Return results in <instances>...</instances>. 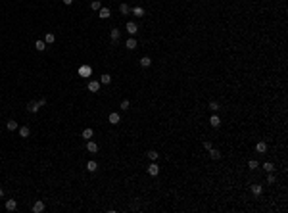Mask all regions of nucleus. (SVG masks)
<instances>
[{"label": "nucleus", "mask_w": 288, "mask_h": 213, "mask_svg": "<svg viewBox=\"0 0 288 213\" xmlns=\"http://www.w3.org/2000/svg\"><path fill=\"white\" fill-rule=\"evenodd\" d=\"M96 169H98V163H96L94 159H90V161H87V171H90V173H94Z\"/></svg>", "instance_id": "obj_14"}, {"label": "nucleus", "mask_w": 288, "mask_h": 213, "mask_svg": "<svg viewBox=\"0 0 288 213\" xmlns=\"http://www.w3.org/2000/svg\"><path fill=\"white\" fill-rule=\"evenodd\" d=\"M27 109H29L31 113H36L40 109V106H39V102H29V104H27Z\"/></svg>", "instance_id": "obj_12"}, {"label": "nucleus", "mask_w": 288, "mask_h": 213, "mask_svg": "<svg viewBox=\"0 0 288 213\" xmlns=\"http://www.w3.org/2000/svg\"><path fill=\"white\" fill-rule=\"evenodd\" d=\"M109 36H112V42L115 44L117 40H119V36H121V31H119V29H115V27H113V29L109 31Z\"/></svg>", "instance_id": "obj_8"}, {"label": "nucleus", "mask_w": 288, "mask_h": 213, "mask_svg": "<svg viewBox=\"0 0 288 213\" xmlns=\"http://www.w3.org/2000/svg\"><path fill=\"white\" fill-rule=\"evenodd\" d=\"M250 188H252V192H254L255 196H261V192H263V186H261V184H252Z\"/></svg>", "instance_id": "obj_17"}, {"label": "nucleus", "mask_w": 288, "mask_h": 213, "mask_svg": "<svg viewBox=\"0 0 288 213\" xmlns=\"http://www.w3.org/2000/svg\"><path fill=\"white\" fill-rule=\"evenodd\" d=\"M109 83H112V77H109L108 73H106V75H102V77H100V85H109Z\"/></svg>", "instance_id": "obj_26"}, {"label": "nucleus", "mask_w": 288, "mask_h": 213, "mask_svg": "<svg viewBox=\"0 0 288 213\" xmlns=\"http://www.w3.org/2000/svg\"><path fill=\"white\" fill-rule=\"evenodd\" d=\"M133 14H135V15H139V18H142V15H144V8H140V6H136V8H133Z\"/></svg>", "instance_id": "obj_24"}, {"label": "nucleus", "mask_w": 288, "mask_h": 213, "mask_svg": "<svg viewBox=\"0 0 288 213\" xmlns=\"http://www.w3.org/2000/svg\"><path fill=\"white\" fill-rule=\"evenodd\" d=\"M209 158L211 159H221V152L217 148H209Z\"/></svg>", "instance_id": "obj_15"}, {"label": "nucleus", "mask_w": 288, "mask_h": 213, "mask_svg": "<svg viewBox=\"0 0 288 213\" xmlns=\"http://www.w3.org/2000/svg\"><path fill=\"white\" fill-rule=\"evenodd\" d=\"M90 8H92V10H100V8H102V2H100V0H92Z\"/></svg>", "instance_id": "obj_30"}, {"label": "nucleus", "mask_w": 288, "mask_h": 213, "mask_svg": "<svg viewBox=\"0 0 288 213\" xmlns=\"http://www.w3.org/2000/svg\"><path fill=\"white\" fill-rule=\"evenodd\" d=\"M98 12H100V18H102V19H108L109 15H112V12H109L108 8H100Z\"/></svg>", "instance_id": "obj_20"}, {"label": "nucleus", "mask_w": 288, "mask_h": 213, "mask_svg": "<svg viewBox=\"0 0 288 213\" xmlns=\"http://www.w3.org/2000/svg\"><path fill=\"white\" fill-rule=\"evenodd\" d=\"M140 65H142V67H150V65H152V60L148 58V56H142V58H140V61H139Z\"/></svg>", "instance_id": "obj_18"}, {"label": "nucleus", "mask_w": 288, "mask_h": 213, "mask_svg": "<svg viewBox=\"0 0 288 213\" xmlns=\"http://www.w3.org/2000/svg\"><path fill=\"white\" fill-rule=\"evenodd\" d=\"M87 88H88L90 92H98V90H100V81H88Z\"/></svg>", "instance_id": "obj_3"}, {"label": "nucleus", "mask_w": 288, "mask_h": 213, "mask_svg": "<svg viewBox=\"0 0 288 213\" xmlns=\"http://www.w3.org/2000/svg\"><path fill=\"white\" fill-rule=\"evenodd\" d=\"M29 134H31L29 127H19V136L21 138H29Z\"/></svg>", "instance_id": "obj_13"}, {"label": "nucleus", "mask_w": 288, "mask_h": 213, "mask_svg": "<svg viewBox=\"0 0 288 213\" xmlns=\"http://www.w3.org/2000/svg\"><path fill=\"white\" fill-rule=\"evenodd\" d=\"M255 152H257V154H265L267 152V144H265V142H257V144H255Z\"/></svg>", "instance_id": "obj_10"}, {"label": "nucleus", "mask_w": 288, "mask_h": 213, "mask_svg": "<svg viewBox=\"0 0 288 213\" xmlns=\"http://www.w3.org/2000/svg\"><path fill=\"white\" fill-rule=\"evenodd\" d=\"M125 46H127L129 50H135V48L139 46V42H136V39H135V36H131V39H127V40H125Z\"/></svg>", "instance_id": "obj_5"}, {"label": "nucleus", "mask_w": 288, "mask_h": 213, "mask_svg": "<svg viewBox=\"0 0 288 213\" xmlns=\"http://www.w3.org/2000/svg\"><path fill=\"white\" fill-rule=\"evenodd\" d=\"M129 106H131V102H129V100H123V102H121V108H123V109H129Z\"/></svg>", "instance_id": "obj_32"}, {"label": "nucleus", "mask_w": 288, "mask_h": 213, "mask_svg": "<svg viewBox=\"0 0 288 213\" xmlns=\"http://www.w3.org/2000/svg\"><path fill=\"white\" fill-rule=\"evenodd\" d=\"M63 4H66V6H69V4H73V0H62Z\"/></svg>", "instance_id": "obj_36"}, {"label": "nucleus", "mask_w": 288, "mask_h": 213, "mask_svg": "<svg viewBox=\"0 0 288 213\" xmlns=\"http://www.w3.org/2000/svg\"><path fill=\"white\" fill-rule=\"evenodd\" d=\"M125 29H127V33H129V35H131V36H135L136 33H139V27H136V23H135V21H129V23H127V27H125Z\"/></svg>", "instance_id": "obj_2"}, {"label": "nucleus", "mask_w": 288, "mask_h": 213, "mask_svg": "<svg viewBox=\"0 0 288 213\" xmlns=\"http://www.w3.org/2000/svg\"><path fill=\"white\" fill-rule=\"evenodd\" d=\"M204 148H206V150H209V148H213V144H211L209 140H206V142H204Z\"/></svg>", "instance_id": "obj_33"}, {"label": "nucleus", "mask_w": 288, "mask_h": 213, "mask_svg": "<svg viewBox=\"0 0 288 213\" xmlns=\"http://www.w3.org/2000/svg\"><path fill=\"white\" fill-rule=\"evenodd\" d=\"M90 73H92V69L88 67V65H81L79 67V75L81 77H90Z\"/></svg>", "instance_id": "obj_6"}, {"label": "nucleus", "mask_w": 288, "mask_h": 213, "mask_svg": "<svg viewBox=\"0 0 288 213\" xmlns=\"http://www.w3.org/2000/svg\"><path fill=\"white\" fill-rule=\"evenodd\" d=\"M275 181H277V179H275L273 175H269V177H267V182H269V184H275Z\"/></svg>", "instance_id": "obj_34"}, {"label": "nucleus", "mask_w": 288, "mask_h": 213, "mask_svg": "<svg viewBox=\"0 0 288 213\" xmlns=\"http://www.w3.org/2000/svg\"><path fill=\"white\" fill-rule=\"evenodd\" d=\"M261 169H263V171H267V173H271V171L275 169V165H273V163H271V161H265V163H263V165H261Z\"/></svg>", "instance_id": "obj_22"}, {"label": "nucleus", "mask_w": 288, "mask_h": 213, "mask_svg": "<svg viewBox=\"0 0 288 213\" xmlns=\"http://www.w3.org/2000/svg\"><path fill=\"white\" fill-rule=\"evenodd\" d=\"M148 175H150V177H157V175H160V167H157L156 161H152L148 165Z\"/></svg>", "instance_id": "obj_1"}, {"label": "nucleus", "mask_w": 288, "mask_h": 213, "mask_svg": "<svg viewBox=\"0 0 288 213\" xmlns=\"http://www.w3.org/2000/svg\"><path fill=\"white\" fill-rule=\"evenodd\" d=\"M35 48L39 52H44V50H46V42H44V40H36V42H35Z\"/></svg>", "instance_id": "obj_19"}, {"label": "nucleus", "mask_w": 288, "mask_h": 213, "mask_svg": "<svg viewBox=\"0 0 288 213\" xmlns=\"http://www.w3.org/2000/svg\"><path fill=\"white\" fill-rule=\"evenodd\" d=\"M257 167H259L257 159H250V161H248V169H257Z\"/></svg>", "instance_id": "obj_28"}, {"label": "nucleus", "mask_w": 288, "mask_h": 213, "mask_svg": "<svg viewBox=\"0 0 288 213\" xmlns=\"http://www.w3.org/2000/svg\"><path fill=\"white\" fill-rule=\"evenodd\" d=\"M15 207H17V202H15V200H8L6 202V209L8 211H15Z\"/></svg>", "instance_id": "obj_16"}, {"label": "nucleus", "mask_w": 288, "mask_h": 213, "mask_svg": "<svg viewBox=\"0 0 288 213\" xmlns=\"http://www.w3.org/2000/svg\"><path fill=\"white\" fill-rule=\"evenodd\" d=\"M39 106H40V108H42V106H46V98H40V100H39Z\"/></svg>", "instance_id": "obj_35"}, {"label": "nucleus", "mask_w": 288, "mask_h": 213, "mask_svg": "<svg viewBox=\"0 0 288 213\" xmlns=\"http://www.w3.org/2000/svg\"><path fill=\"white\" fill-rule=\"evenodd\" d=\"M146 155H148V159H150V161H156V159H157V155H160V154H157L156 150H150V152L146 154Z\"/></svg>", "instance_id": "obj_27"}, {"label": "nucleus", "mask_w": 288, "mask_h": 213, "mask_svg": "<svg viewBox=\"0 0 288 213\" xmlns=\"http://www.w3.org/2000/svg\"><path fill=\"white\" fill-rule=\"evenodd\" d=\"M54 40H56V35H54V33H46V36H44V42H46V44H52Z\"/></svg>", "instance_id": "obj_21"}, {"label": "nucleus", "mask_w": 288, "mask_h": 213, "mask_svg": "<svg viewBox=\"0 0 288 213\" xmlns=\"http://www.w3.org/2000/svg\"><path fill=\"white\" fill-rule=\"evenodd\" d=\"M2 196H4V188L0 186V198H2Z\"/></svg>", "instance_id": "obj_37"}, {"label": "nucleus", "mask_w": 288, "mask_h": 213, "mask_svg": "<svg viewBox=\"0 0 288 213\" xmlns=\"http://www.w3.org/2000/svg\"><path fill=\"white\" fill-rule=\"evenodd\" d=\"M6 129L8 131H15V129H17V123H15L14 119H10V121L6 123Z\"/></svg>", "instance_id": "obj_25"}, {"label": "nucleus", "mask_w": 288, "mask_h": 213, "mask_svg": "<svg viewBox=\"0 0 288 213\" xmlns=\"http://www.w3.org/2000/svg\"><path fill=\"white\" fill-rule=\"evenodd\" d=\"M119 12H121V14H123V15H127V14H129V12H131V8H129V6H127V4H125V2H123V4H119Z\"/></svg>", "instance_id": "obj_23"}, {"label": "nucleus", "mask_w": 288, "mask_h": 213, "mask_svg": "<svg viewBox=\"0 0 288 213\" xmlns=\"http://www.w3.org/2000/svg\"><path fill=\"white\" fill-rule=\"evenodd\" d=\"M44 211V202L42 200H36L33 204V213H42Z\"/></svg>", "instance_id": "obj_4"}, {"label": "nucleus", "mask_w": 288, "mask_h": 213, "mask_svg": "<svg viewBox=\"0 0 288 213\" xmlns=\"http://www.w3.org/2000/svg\"><path fill=\"white\" fill-rule=\"evenodd\" d=\"M87 150L90 154H96V152H98V144H96L94 140H87Z\"/></svg>", "instance_id": "obj_7"}, {"label": "nucleus", "mask_w": 288, "mask_h": 213, "mask_svg": "<svg viewBox=\"0 0 288 213\" xmlns=\"http://www.w3.org/2000/svg\"><path fill=\"white\" fill-rule=\"evenodd\" d=\"M209 125H211L213 129H217V127L221 125V119H219V115H217V113H213V115L209 117Z\"/></svg>", "instance_id": "obj_9"}, {"label": "nucleus", "mask_w": 288, "mask_h": 213, "mask_svg": "<svg viewBox=\"0 0 288 213\" xmlns=\"http://www.w3.org/2000/svg\"><path fill=\"white\" fill-rule=\"evenodd\" d=\"M209 109H211L213 113H217V109H219V102H215V100L209 102Z\"/></svg>", "instance_id": "obj_31"}, {"label": "nucleus", "mask_w": 288, "mask_h": 213, "mask_svg": "<svg viewBox=\"0 0 288 213\" xmlns=\"http://www.w3.org/2000/svg\"><path fill=\"white\" fill-rule=\"evenodd\" d=\"M92 134H94V133H92V129H85L83 131V138H87V140H90Z\"/></svg>", "instance_id": "obj_29"}, {"label": "nucleus", "mask_w": 288, "mask_h": 213, "mask_svg": "<svg viewBox=\"0 0 288 213\" xmlns=\"http://www.w3.org/2000/svg\"><path fill=\"white\" fill-rule=\"evenodd\" d=\"M119 119H121V117H119V113H115V112H113V113H109V115H108V121L112 123V125H117V123H119Z\"/></svg>", "instance_id": "obj_11"}]
</instances>
